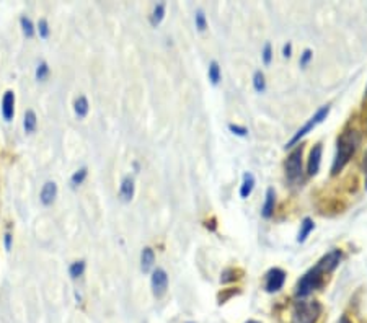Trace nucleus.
Returning a JSON list of instances; mask_svg holds the SVG:
<instances>
[{
    "label": "nucleus",
    "mask_w": 367,
    "mask_h": 323,
    "mask_svg": "<svg viewBox=\"0 0 367 323\" xmlns=\"http://www.w3.org/2000/svg\"><path fill=\"white\" fill-rule=\"evenodd\" d=\"M302 155H304V145L300 144L286 158L284 172L291 183H297L302 179V175H304V170H302Z\"/></svg>",
    "instance_id": "20e7f679"
},
{
    "label": "nucleus",
    "mask_w": 367,
    "mask_h": 323,
    "mask_svg": "<svg viewBox=\"0 0 367 323\" xmlns=\"http://www.w3.org/2000/svg\"><path fill=\"white\" fill-rule=\"evenodd\" d=\"M38 31H39L41 38L46 39L47 36H49V25H47V20H44V18L39 20V22H38Z\"/></svg>",
    "instance_id": "c85d7f7f"
},
{
    "label": "nucleus",
    "mask_w": 367,
    "mask_h": 323,
    "mask_svg": "<svg viewBox=\"0 0 367 323\" xmlns=\"http://www.w3.org/2000/svg\"><path fill=\"white\" fill-rule=\"evenodd\" d=\"M56 196H57V184L54 181H47L41 189L39 199L44 206H49V204L54 203Z\"/></svg>",
    "instance_id": "f8f14e48"
},
{
    "label": "nucleus",
    "mask_w": 367,
    "mask_h": 323,
    "mask_svg": "<svg viewBox=\"0 0 367 323\" xmlns=\"http://www.w3.org/2000/svg\"><path fill=\"white\" fill-rule=\"evenodd\" d=\"M253 87L258 93H263L266 90V80H264V73L261 71H257L253 73Z\"/></svg>",
    "instance_id": "aec40b11"
},
{
    "label": "nucleus",
    "mask_w": 367,
    "mask_h": 323,
    "mask_svg": "<svg viewBox=\"0 0 367 323\" xmlns=\"http://www.w3.org/2000/svg\"><path fill=\"white\" fill-rule=\"evenodd\" d=\"M87 168H80V170H77L75 173L72 175V178H71V183H72V186H78V184H82L83 181H85V178H87Z\"/></svg>",
    "instance_id": "b1692460"
},
{
    "label": "nucleus",
    "mask_w": 367,
    "mask_h": 323,
    "mask_svg": "<svg viewBox=\"0 0 367 323\" xmlns=\"http://www.w3.org/2000/svg\"><path fill=\"white\" fill-rule=\"evenodd\" d=\"M20 25H21V30H23V35L26 36V38H31V36L35 35V26H33V23H31L30 18L21 17Z\"/></svg>",
    "instance_id": "4be33fe9"
},
{
    "label": "nucleus",
    "mask_w": 367,
    "mask_h": 323,
    "mask_svg": "<svg viewBox=\"0 0 367 323\" xmlns=\"http://www.w3.org/2000/svg\"><path fill=\"white\" fill-rule=\"evenodd\" d=\"M47 75H49V66L46 64V62H41V64L36 67V78H38L39 82L46 80Z\"/></svg>",
    "instance_id": "a878e982"
},
{
    "label": "nucleus",
    "mask_w": 367,
    "mask_h": 323,
    "mask_svg": "<svg viewBox=\"0 0 367 323\" xmlns=\"http://www.w3.org/2000/svg\"><path fill=\"white\" fill-rule=\"evenodd\" d=\"M363 172L366 173V179H367V150H366L364 158H363Z\"/></svg>",
    "instance_id": "72a5a7b5"
},
{
    "label": "nucleus",
    "mask_w": 367,
    "mask_h": 323,
    "mask_svg": "<svg viewBox=\"0 0 367 323\" xmlns=\"http://www.w3.org/2000/svg\"><path fill=\"white\" fill-rule=\"evenodd\" d=\"M2 114L5 121H12L15 114V95L13 92H5L2 98Z\"/></svg>",
    "instance_id": "1a4fd4ad"
},
{
    "label": "nucleus",
    "mask_w": 367,
    "mask_h": 323,
    "mask_svg": "<svg viewBox=\"0 0 367 323\" xmlns=\"http://www.w3.org/2000/svg\"><path fill=\"white\" fill-rule=\"evenodd\" d=\"M228 129H230L232 134H235L238 137H247L248 136V129L245 126H238V124H228Z\"/></svg>",
    "instance_id": "cd10ccee"
},
{
    "label": "nucleus",
    "mask_w": 367,
    "mask_h": 323,
    "mask_svg": "<svg viewBox=\"0 0 367 323\" xmlns=\"http://www.w3.org/2000/svg\"><path fill=\"white\" fill-rule=\"evenodd\" d=\"M207 75H209V80L212 85H217L220 82V67L217 64V61H212L209 64V71H207Z\"/></svg>",
    "instance_id": "a211bd4d"
},
{
    "label": "nucleus",
    "mask_w": 367,
    "mask_h": 323,
    "mask_svg": "<svg viewBox=\"0 0 367 323\" xmlns=\"http://www.w3.org/2000/svg\"><path fill=\"white\" fill-rule=\"evenodd\" d=\"M338 323H353V322H351V320L348 319V315H341V317H339Z\"/></svg>",
    "instance_id": "f704fd0d"
},
{
    "label": "nucleus",
    "mask_w": 367,
    "mask_h": 323,
    "mask_svg": "<svg viewBox=\"0 0 367 323\" xmlns=\"http://www.w3.org/2000/svg\"><path fill=\"white\" fill-rule=\"evenodd\" d=\"M328 114H330V105H325V107H322L320 109L317 111L315 114L312 116L310 119L307 121V123L304 124V128H300L299 131L295 132L294 136H292V139L286 144V149H287V147H294L295 144H299L300 139H304V137L308 134V132H312L313 129L317 128L318 124H322L323 121L327 119V116H328Z\"/></svg>",
    "instance_id": "39448f33"
},
{
    "label": "nucleus",
    "mask_w": 367,
    "mask_h": 323,
    "mask_svg": "<svg viewBox=\"0 0 367 323\" xmlns=\"http://www.w3.org/2000/svg\"><path fill=\"white\" fill-rule=\"evenodd\" d=\"M134 193H136V184H134V179L131 177H126L122 178L121 181V188H119V198L124 201V203H129V201L134 198Z\"/></svg>",
    "instance_id": "9d476101"
},
{
    "label": "nucleus",
    "mask_w": 367,
    "mask_h": 323,
    "mask_svg": "<svg viewBox=\"0 0 367 323\" xmlns=\"http://www.w3.org/2000/svg\"><path fill=\"white\" fill-rule=\"evenodd\" d=\"M163 17H165V3H157L155 8H153V12H152L150 23L153 26H158V25L162 23Z\"/></svg>",
    "instance_id": "6ab92c4d"
},
{
    "label": "nucleus",
    "mask_w": 367,
    "mask_h": 323,
    "mask_svg": "<svg viewBox=\"0 0 367 323\" xmlns=\"http://www.w3.org/2000/svg\"><path fill=\"white\" fill-rule=\"evenodd\" d=\"M261 57H263V62L266 66L271 64V61H273V47H271L269 43H266L263 47V52H261Z\"/></svg>",
    "instance_id": "bb28decb"
},
{
    "label": "nucleus",
    "mask_w": 367,
    "mask_h": 323,
    "mask_svg": "<svg viewBox=\"0 0 367 323\" xmlns=\"http://www.w3.org/2000/svg\"><path fill=\"white\" fill-rule=\"evenodd\" d=\"M245 323H259V322H257V320H248V322H245Z\"/></svg>",
    "instance_id": "c9c22d12"
},
{
    "label": "nucleus",
    "mask_w": 367,
    "mask_h": 323,
    "mask_svg": "<svg viewBox=\"0 0 367 323\" xmlns=\"http://www.w3.org/2000/svg\"><path fill=\"white\" fill-rule=\"evenodd\" d=\"M274 206H276V191L274 188H268L264 196V204L261 208V215L264 219H269L274 214Z\"/></svg>",
    "instance_id": "9b49d317"
},
{
    "label": "nucleus",
    "mask_w": 367,
    "mask_h": 323,
    "mask_svg": "<svg viewBox=\"0 0 367 323\" xmlns=\"http://www.w3.org/2000/svg\"><path fill=\"white\" fill-rule=\"evenodd\" d=\"M255 188V177L252 173H243V179H242V184H240V198L242 199H247L250 194H252Z\"/></svg>",
    "instance_id": "4468645a"
},
{
    "label": "nucleus",
    "mask_w": 367,
    "mask_h": 323,
    "mask_svg": "<svg viewBox=\"0 0 367 323\" xmlns=\"http://www.w3.org/2000/svg\"><path fill=\"white\" fill-rule=\"evenodd\" d=\"M322 153H323V147L322 144H315L313 149L310 150V155H308V162H307V173L310 177H315L320 170V163H322Z\"/></svg>",
    "instance_id": "6e6552de"
},
{
    "label": "nucleus",
    "mask_w": 367,
    "mask_h": 323,
    "mask_svg": "<svg viewBox=\"0 0 367 323\" xmlns=\"http://www.w3.org/2000/svg\"><path fill=\"white\" fill-rule=\"evenodd\" d=\"M150 286H152V292L155 297H162L165 295L168 289V274L165 269L157 268L155 271L152 273V279H150Z\"/></svg>",
    "instance_id": "0eeeda50"
},
{
    "label": "nucleus",
    "mask_w": 367,
    "mask_h": 323,
    "mask_svg": "<svg viewBox=\"0 0 367 323\" xmlns=\"http://www.w3.org/2000/svg\"><path fill=\"white\" fill-rule=\"evenodd\" d=\"M313 229H315L313 220L310 219V217H305V219L302 220V224H300V230H299V235H297V242L304 243L307 240V237L313 232Z\"/></svg>",
    "instance_id": "2eb2a0df"
},
{
    "label": "nucleus",
    "mask_w": 367,
    "mask_h": 323,
    "mask_svg": "<svg viewBox=\"0 0 367 323\" xmlns=\"http://www.w3.org/2000/svg\"><path fill=\"white\" fill-rule=\"evenodd\" d=\"M286 271L281 268H271L264 276V289L266 292L273 294V292H279L281 289L284 287L286 283Z\"/></svg>",
    "instance_id": "423d86ee"
},
{
    "label": "nucleus",
    "mask_w": 367,
    "mask_h": 323,
    "mask_svg": "<svg viewBox=\"0 0 367 323\" xmlns=\"http://www.w3.org/2000/svg\"><path fill=\"white\" fill-rule=\"evenodd\" d=\"M83 273H85V261H75L69 266V274H71V278L73 279L80 278Z\"/></svg>",
    "instance_id": "412c9836"
},
{
    "label": "nucleus",
    "mask_w": 367,
    "mask_h": 323,
    "mask_svg": "<svg viewBox=\"0 0 367 323\" xmlns=\"http://www.w3.org/2000/svg\"><path fill=\"white\" fill-rule=\"evenodd\" d=\"M36 124H38V119H36V113L33 109H28L25 113V119H23V128H25V132H35L36 129Z\"/></svg>",
    "instance_id": "f3484780"
},
{
    "label": "nucleus",
    "mask_w": 367,
    "mask_h": 323,
    "mask_svg": "<svg viewBox=\"0 0 367 323\" xmlns=\"http://www.w3.org/2000/svg\"><path fill=\"white\" fill-rule=\"evenodd\" d=\"M283 56L284 57H291L292 56V44L291 43L284 44V47H283Z\"/></svg>",
    "instance_id": "7c9ffc66"
},
{
    "label": "nucleus",
    "mask_w": 367,
    "mask_h": 323,
    "mask_svg": "<svg viewBox=\"0 0 367 323\" xmlns=\"http://www.w3.org/2000/svg\"><path fill=\"white\" fill-rule=\"evenodd\" d=\"M88 109H90L88 100L85 97H78L75 100V103H73V111H75V114L78 118H85V116L88 114Z\"/></svg>",
    "instance_id": "dca6fc26"
},
{
    "label": "nucleus",
    "mask_w": 367,
    "mask_h": 323,
    "mask_svg": "<svg viewBox=\"0 0 367 323\" xmlns=\"http://www.w3.org/2000/svg\"><path fill=\"white\" fill-rule=\"evenodd\" d=\"M194 23H196V28H198L199 31H206V28H207V20H206V15H204L203 10H198V12H196Z\"/></svg>",
    "instance_id": "393cba45"
},
{
    "label": "nucleus",
    "mask_w": 367,
    "mask_h": 323,
    "mask_svg": "<svg viewBox=\"0 0 367 323\" xmlns=\"http://www.w3.org/2000/svg\"><path fill=\"white\" fill-rule=\"evenodd\" d=\"M238 271L237 269H233V268H227V269H224L222 271V276H220V283L222 284H228V283H233L238 276Z\"/></svg>",
    "instance_id": "5701e85b"
},
{
    "label": "nucleus",
    "mask_w": 367,
    "mask_h": 323,
    "mask_svg": "<svg viewBox=\"0 0 367 323\" xmlns=\"http://www.w3.org/2000/svg\"><path fill=\"white\" fill-rule=\"evenodd\" d=\"M322 312L318 300H297L292 309V323H317Z\"/></svg>",
    "instance_id": "7ed1b4c3"
},
{
    "label": "nucleus",
    "mask_w": 367,
    "mask_h": 323,
    "mask_svg": "<svg viewBox=\"0 0 367 323\" xmlns=\"http://www.w3.org/2000/svg\"><path fill=\"white\" fill-rule=\"evenodd\" d=\"M153 263H155V253L150 247H146L141 253V268L144 273H148L153 266Z\"/></svg>",
    "instance_id": "ddd939ff"
},
{
    "label": "nucleus",
    "mask_w": 367,
    "mask_h": 323,
    "mask_svg": "<svg viewBox=\"0 0 367 323\" xmlns=\"http://www.w3.org/2000/svg\"><path fill=\"white\" fill-rule=\"evenodd\" d=\"M341 258H343V253L339 248H333L331 251L323 255L317 261L315 266L308 269L304 276L297 281L295 290H294L295 297L304 299V297H308L312 292H315V290L322 289L323 286H325V278L339 266Z\"/></svg>",
    "instance_id": "f257e3e1"
},
{
    "label": "nucleus",
    "mask_w": 367,
    "mask_h": 323,
    "mask_svg": "<svg viewBox=\"0 0 367 323\" xmlns=\"http://www.w3.org/2000/svg\"><path fill=\"white\" fill-rule=\"evenodd\" d=\"M10 248H12V235L5 234V250L10 251Z\"/></svg>",
    "instance_id": "2f4dec72"
},
{
    "label": "nucleus",
    "mask_w": 367,
    "mask_h": 323,
    "mask_svg": "<svg viewBox=\"0 0 367 323\" xmlns=\"http://www.w3.org/2000/svg\"><path fill=\"white\" fill-rule=\"evenodd\" d=\"M366 98H367V87H366Z\"/></svg>",
    "instance_id": "e433bc0d"
},
{
    "label": "nucleus",
    "mask_w": 367,
    "mask_h": 323,
    "mask_svg": "<svg viewBox=\"0 0 367 323\" xmlns=\"http://www.w3.org/2000/svg\"><path fill=\"white\" fill-rule=\"evenodd\" d=\"M206 227H207V229H209V230H212V232H214V230L217 229V225H216V219H214V217H212L211 220H207V222H206Z\"/></svg>",
    "instance_id": "473e14b6"
},
{
    "label": "nucleus",
    "mask_w": 367,
    "mask_h": 323,
    "mask_svg": "<svg viewBox=\"0 0 367 323\" xmlns=\"http://www.w3.org/2000/svg\"><path fill=\"white\" fill-rule=\"evenodd\" d=\"M361 141H363L361 132L358 129H354V128L344 129L341 134L338 136V139H336V153H334L333 165H331V175H333V177H336V175L348 165V162L353 158L356 150L359 149Z\"/></svg>",
    "instance_id": "f03ea898"
},
{
    "label": "nucleus",
    "mask_w": 367,
    "mask_h": 323,
    "mask_svg": "<svg viewBox=\"0 0 367 323\" xmlns=\"http://www.w3.org/2000/svg\"><path fill=\"white\" fill-rule=\"evenodd\" d=\"M312 57H313V52L310 49H305L304 52H302V54H300V61H299L300 67H307L308 64H310Z\"/></svg>",
    "instance_id": "c756f323"
}]
</instances>
